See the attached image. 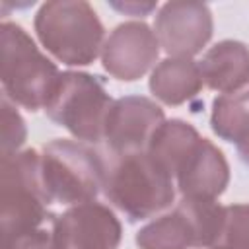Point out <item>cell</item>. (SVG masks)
<instances>
[{
	"instance_id": "6",
	"label": "cell",
	"mask_w": 249,
	"mask_h": 249,
	"mask_svg": "<svg viewBox=\"0 0 249 249\" xmlns=\"http://www.w3.org/2000/svg\"><path fill=\"white\" fill-rule=\"evenodd\" d=\"M115 99H111L99 76L80 70L60 72L58 84L45 107L47 117L66 128L76 140L99 144L105 121Z\"/></svg>"
},
{
	"instance_id": "9",
	"label": "cell",
	"mask_w": 249,
	"mask_h": 249,
	"mask_svg": "<svg viewBox=\"0 0 249 249\" xmlns=\"http://www.w3.org/2000/svg\"><path fill=\"white\" fill-rule=\"evenodd\" d=\"M54 249H119L123 226L101 202L74 204L53 222Z\"/></svg>"
},
{
	"instance_id": "4",
	"label": "cell",
	"mask_w": 249,
	"mask_h": 249,
	"mask_svg": "<svg viewBox=\"0 0 249 249\" xmlns=\"http://www.w3.org/2000/svg\"><path fill=\"white\" fill-rule=\"evenodd\" d=\"M60 72L31 35L14 21L0 25V80L4 95L27 111L45 109Z\"/></svg>"
},
{
	"instance_id": "16",
	"label": "cell",
	"mask_w": 249,
	"mask_h": 249,
	"mask_svg": "<svg viewBox=\"0 0 249 249\" xmlns=\"http://www.w3.org/2000/svg\"><path fill=\"white\" fill-rule=\"evenodd\" d=\"M247 119H249V89L218 95L212 101L210 128L218 138L233 144Z\"/></svg>"
},
{
	"instance_id": "18",
	"label": "cell",
	"mask_w": 249,
	"mask_h": 249,
	"mask_svg": "<svg viewBox=\"0 0 249 249\" xmlns=\"http://www.w3.org/2000/svg\"><path fill=\"white\" fill-rule=\"evenodd\" d=\"M0 107H2V156H4V154L19 152V148L27 140V126L16 103H12L4 93Z\"/></svg>"
},
{
	"instance_id": "15",
	"label": "cell",
	"mask_w": 249,
	"mask_h": 249,
	"mask_svg": "<svg viewBox=\"0 0 249 249\" xmlns=\"http://www.w3.org/2000/svg\"><path fill=\"white\" fill-rule=\"evenodd\" d=\"M198 138L200 134L191 123L183 119H165L152 134L146 152L158 163H161L173 177L175 169L189 154V150L198 142Z\"/></svg>"
},
{
	"instance_id": "5",
	"label": "cell",
	"mask_w": 249,
	"mask_h": 249,
	"mask_svg": "<svg viewBox=\"0 0 249 249\" xmlns=\"http://www.w3.org/2000/svg\"><path fill=\"white\" fill-rule=\"evenodd\" d=\"M41 177L51 202H91L103 191L105 160L86 142L54 138L41 150Z\"/></svg>"
},
{
	"instance_id": "2",
	"label": "cell",
	"mask_w": 249,
	"mask_h": 249,
	"mask_svg": "<svg viewBox=\"0 0 249 249\" xmlns=\"http://www.w3.org/2000/svg\"><path fill=\"white\" fill-rule=\"evenodd\" d=\"M175 189L171 173L146 150L105 160L103 195L132 224L169 208L175 202Z\"/></svg>"
},
{
	"instance_id": "10",
	"label": "cell",
	"mask_w": 249,
	"mask_h": 249,
	"mask_svg": "<svg viewBox=\"0 0 249 249\" xmlns=\"http://www.w3.org/2000/svg\"><path fill=\"white\" fill-rule=\"evenodd\" d=\"M160 56V41L146 21L119 23L103 43L101 66L121 82H136L154 70Z\"/></svg>"
},
{
	"instance_id": "19",
	"label": "cell",
	"mask_w": 249,
	"mask_h": 249,
	"mask_svg": "<svg viewBox=\"0 0 249 249\" xmlns=\"http://www.w3.org/2000/svg\"><path fill=\"white\" fill-rule=\"evenodd\" d=\"M14 249H54V233L53 226H45L29 235H25Z\"/></svg>"
},
{
	"instance_id": "13",
	"label": "cell",
	"mask_w": 249,
	"mask_h": 249,
	"mask_svg": "<svg viewBox=\"0 0 249 249\" xmlns=\"http://www.w3.org/2000/svg\"><path fill=\"white\" fill-rule=\"evenodd\" d=\"M198 68L212 91L237 93L249 86V47L235 39L218 41L202 54Z\"/></svg>"
},
{
	"instance_id": "17",
	"label": "cell",
	"mask_w": 249,
	"mask_h": 249,
	"mask_svg": "<svg viewBox=\"0 0 249 249\" xmlns=\"http://www.w3.org/2000/svg\"><path fill=\"white\" fill-rule=\"evenodd\" d=\"M210 249H249V202L224 206L222 222Z\"/></svg>"
},
{
	"instance_id": "12",
	"label": "cell",
	"mask_w": 249,
	"mask_h": 249,
	"mask_svg": "<svg viewBox=\"0 0 249 249\" xmlns=\"http://www.w3.org/2000/svg\"><path fill=\"white\" fill-rule=\"evenodd\" d=\"M175 187L183 198L216 200L230 183V163L224 152L200 136L175 169Z\"/></svg>"
},
{
	"instance_id": "1",
	"label": "cell",
	"mask_w": 249,
	"mask_h": 249,
	"mask_svg": "<svg viewBox=\"0 0 249 249\" xmlns=\"http://www.w3.org/2000/svg\"><path fill=\"white\" fill-rule=\"evenodd\" d=\"M41 177V152L27 148L0 158L2 249H14L25 235L53 226L56 214Z\"/></svg>"
},
{
	"instance_id": "3",
	"label": "cell",
	"mask_w": 249,
	"mask_h": 249,
	"mask_svg": "<svg viewBox=\"0 0 249 249\" xmlns=\"http://www.w3.org/2000/svg\"><path fill=\"white\" fill-rule=\"evenodd\" d=\"M33 29L43 49L66 66H89L101 54L105 27L84 0H49L39 6Z\"/></svg>"
},
{
	"instance_id": "7",
	"label": "cell",
	"mask_w": 249,
	"mask_h": 249,
	"mask_svg": "<svg viewBox=\"0 0 249 249\" xmlns=\"http://www.w3.org/2000/svg\"><path fill=\"white\" fill-rule=\"evenodd\" d=\"M222 212L224 206L216 200L181 198L171 212L142 226L134 243L138 249H210Z\"/></svg>"
},
{
	"instance_id": "11",
	"label": "cell",
	"mask_w": 249,
	"mask_h": 249,
	"mask_svg": "<svg viewBox=\"0 0 249 249\" xmlns=\"http://www.w3.org/2000/svg\"><path fill=\"white\" fill-rule=\"evenodd\" d=\"M163 121V109L150 97L124 95L115 99L103 132L109 154L123 156L148 150L152 134Z\"/></svg>"
},
{
	"instance_id": "14",
	"label": "cell",
	"mask_w": 249,
	"mask_h": 249,
	"mask_svg": "<svg viewBox=\"0 0 249 249\" xmlns=\"http://www.w3.org/2000/svg\"><path fill=\"white\" fill-rule=\"evenodd\" d=\"M202 74L198 62L193 58L167 56L160 60L150 72V93L163 105L177 107L195 99L202 89Z\"/></svg>"
},
{
	"instance_id": "8",
	"label": "cell",
	"mask_w": 249,
	"mask_h": 249,
	"mask_svg": "<svg viewBox=\"0 0 249 249\" xmlns=\"http://www.w3.org/2000/svg\"><path fill=\"white\" fill-rule=\"evenodd\" d=\"M160 47L173 58H193L214 33V19L208 4L173 0L160 6L154 21Z\"/></svg>"
},
{
	"instance_id": "20",
	"label": "cell",
	"mask_w": 249,
	"mask_h": 249,
	"mask_svg": "<svg viewBox=\"0 0 249 249\" xmlns=\"http://www.w3.org/2000/svg\"><path fill=\"white\" fill-rule=\"evenodd\" d=\"M111 6L132 18H146L150 12L158 8L156 2H111Z\"/></svg>"
},
{
	"instance_id": "21",
	"label": "cell",
	"mask_w": 249,
	"mask_h": 249,
	"mask_svg": "<svg viewBox=\"0 0 249 249\" xmlns=\"http://www.w3.org/2000/svg\"><path fill=\"white\" fill-rule=\"evenodd\" d=\"M233 144H235V150H237L239 160L249 167V119L243 124V128L239 130V134H237V138H235Z\"/></svg>"
}]
</instances>
